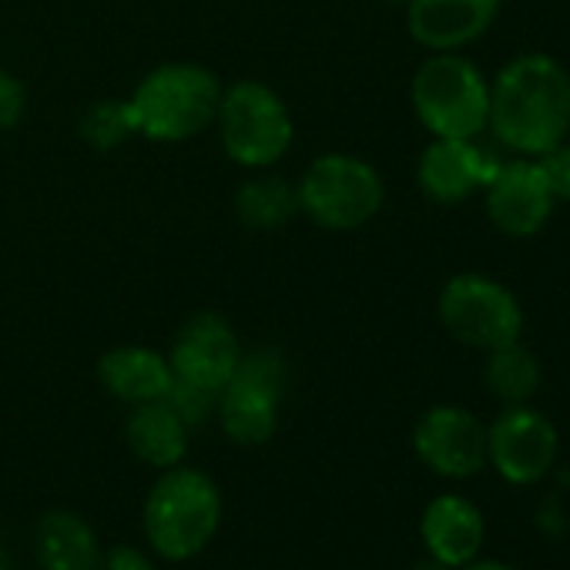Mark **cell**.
Listing matches in <instances>:
<instances>
[{"instance_id":"6da1fadb","label":"cell","mask_w":570,"mask_h":570,"mask_svg":"<svg viewBox=\"0 0 570 570\" xmlns=\"http://www.w3.org/2000/svg\"><path fill=\"white\" fill-rule=\"evenodd\" d=\"M493 138L523 155L540 158L570 135V75L550 55H517L490 81Z\"/></svg>"},{"instance_id":"7a4b0ae2","label":"cell","mask_w":570,"mask_h":570,"mask_svg":"<svg viewBox=\"0 0 570 570\" xmlns=\"http://www.w3.org/2000/svg\"><path fill=\"white\" fill-rule=\"evenodd\" d=\"M141 523L148 547L161 560L185 563L215 540L222 527V490L195 466L161 470L148 490Z\"/></svg>"},{"instance_id":"3957f363","label":"cell","mask_w":570,"mask_h":570,"mask_svg":"<svg viewBox=\"0 0 570 570\" xmlns=\"http://www.w3.org/2000/svg\"><path fill=\"white\" fill-rule=\"evenodd\" d=\"M413 111L433 138L473 141L487 131L490 81L456 51H433L413 75Z\"/></svg>"},{"instance_id":"277c9868","label":"cell","mask_w":570,"mask_h":570,"mask_svg":"<svg viewBox=\"0 0 570 570\" xmlns=\"http://www.w3.org/2000/svg\"><path fill=\"white\" fill-rule=\"evenodd\" d=\"M218 101L222 85L208 68L165 65L135 88L128 105L141 135L155 141H185L215 121Z\"/></svg>"},{"instance_id":"5b68a950","label":"cell","mask_w":570,"mask_h":570,"mask_svg":"<svg viewBox=\"0 0 570 570\" xmlns=\"http://www.w3.org/2000/svg\"><path fill=\"white\" fill-rule=\"evenodd\" d=\"M443 330L470 350L493 353L500 346L520 343L523 333V309L517 296L503 282L480 275V272H460L453 275L436 303Z\"/></svg>"},{"instance_id":"8992f818","label":"cell","mask_w":570,"mask_h":570,"mask_svg":"<svg viewBox=\"0 0 570 570\" xmlns=\"http://www.w3.org/2000/svg\"><path fill=\"white\" fill-rule=\"evenodd\" d=\"M215 121L228 158L245 168L275 165L293 145L289 108L272 88L258 81H238L222 91Z\"/></svg>"},{"instance_id":"52a82bcc","label":"cell","mask_w":570,"mask_h":570,"mask_svg":"<svg viewBox=\"0 0 570 570\" xmlns=\"http://www.w3.org/2000/svg\"><path fill=\"white\" fill-rule=\"evenodd\" d=\"M299 208L323 228L353 232L376 218L383 208L380 171L353 155L316 158L299 181Z\"/></svg>"},{"instance_id":"ba28073f","label":"cell","mask_w":570,"mask_h":570,"mask_svg":"<svg viewBox=\"0 0 570 570\" xmlns=\"http://www.w3.org/2000/svg\"><path fill=\"white\" fill-rule=\"evenodd\" d=\"M285 360L272 350L242 353L235 376L218 393L215 413L225 436L238 446H262L278 426V406L285 396Z\"/></svg>"},{"instance_id":"9c48e42d","label":"cell","mask_w":570,"mask_h":570,"mask_svg":"<svg viewBox=\"0 0 570 570\" xmlns=\"http://www.w3.org/2000/svg\"><path fill=\"white\" fill-rule=\"evenodd\" d=\"M557 446L560 440L553 423L527 403L507 406L487 426V463L517 487L543 480L553 470Z\"/></svg>"},{"instance_id":"30bf717a","label":"cell","mask_w":570,"mask_h":570,"mask_svg":"<svg viewBox=\"0 0 570 570\" xmlns=\"http://www.w3.org/2000/svg\"><path fill=\"white\" fill-rule=\"evenodd\" d=\"M413 450L433 473L466 480L487 463V426L463 406H433L413 430Z\"/></svg>"},{"instance_id":"8fae6325","label":"cell","mask_w":570,"mask_h":570,"mask_svg":"<svg viewBox=\"0 0 570 570\" xmlns=\"http://www.w3.org/2000/svg\"><path fill=\"white\" fill-rule=\"evenodd\" d=\"M238 360H242L238 336L232 333V326L225 320H218L212 313L188 320L181 326V333L175 336V346L168 353L175 380L191 383L198 390H208L215 396L235 376Z\"/></svg>"},{"instance_id":"7c38bea8","label":"cell","mask_w":570,"mask_h":570,"mask_svg":"<svg viewBox=\"0 0 570 570\" xmlns=\"http://www.w3.org/2000/svg\"><path fill=\"white\" fill-rule=\"evenodd\" d=\"M483 191H487L490 225L510 238L537 235L557 205L553 195L547 191V181H543L537 161H530V158L497 165V171L490 175Z\"/></svg>"},{"instance_id":"4fadbf2b","label":"cell","mask_w":570,"mask_h":570,"mask_svg":"<svg viewBox=\"0 0 570 570\" xmlns=\"http://www.w3.org/2000/svg\"><path fill=\"white\" fill-rule=\"evenodd\" d=\"M500 0H406V28L426 51H460L483 38Z\"/></svg>"},{"instance_id":"5bb4252c","label":"cell","mask_w":570,"mask_h":570,"mask_svg":"<svg viewBox=\"0 0 570 570\" xmlns=\"http://www.w3.org/2000/svg\"><path fill=\"white\" fill-rule=\"evenodd\" d=\"M493 171H497V165H490L487 155L473 141L433 138L426 145V151L420 155L416 178H420V188L426 198H433L440 205H456V202L470 198L476 188H483Z\"/></svg>"},{"instance_id":"9a60e30c","label":"cell","mask_w":570,"mask_h":570,"mask_svg":"<svg viewBox=\"0 0 570 570\" xmlns=\"http://www.w3.org/2000/svg\"><path fill=\"white\" fill-rule=\"evenodd\" d=\"M423 547L446 570H460L476 560L483 547V513L460 493H443L426 503L420 520Z\"/></svg>"},{"instance_id":"2e32d148","label":"cell","mask_w":570,"mask_h":570,"mask_svg":"<svg viewBox=\"0 0 570 570\" xmlns=\"http://www.w3.org/2000/svg\"><path fill=\"white\" fill-rule=\"evenodd\" d=\"M98 380L115 400L141 406V403L165 400L175 373H171L168 356H161L148 346H121V350H111L101 356Z\"/></svg>"},{"instance_id":"e0dca14e","label":"cell","mask_w":570,"mask_h":570,"mask_svg":"<svg viewBox=\"0 0 570 570\" xmlns=\"http://www.w3.org/2000/svg\"><path fill=\"white\" fill-rule=\"evenodd\" d=\"M35 557L41 570H98L101 543L85 517L48 510L35 527Z\"/></svg>"},{"instance_id":"ac0fdd59","label":"cell","mask_w":570,"mask_h":570,"mask_svg":"<svg viewBox=\"0 0 570 570\" xmlns=\"http://www.w3.org/2000/svg\"><path fill=\"white\" fill-rule=\"evenodd\" d=\"M125 433H128L131 453L141 463L155 470H171V466H181L191 430L165 400H155V403H141L131 410Z\"/></svg>"},{"instance_id":"d6986e66","label":"cell","mask_w":570,"mask_h":570,"mask_svg":"<svg viewBox=\"0 0 570 570\" xmlns=\"http://www.w3.org/2000/svg\"><path fill=\"white\" fill-rule=\"evenodd\" d=\"M483 383H487L490 396H497V400L507 403V406L530 403V396H533L537 386H540V363H537V356H533L527 346H520V343L500 346V350L487 353Z\"/></svg>"},{"instance_id":"ffe728a7","label":"cell","mask_w":570,"mask_h":570,"mask_svg":"<svg viewBox=\"0 0 570 570\" xmlns=\"http://www.w3.org/2000/svg\"><path fill=\"white\" fill-rule=\"evenodd\" d=\"M235 208H238V218L252 228H282L299 212V191L278 175L252 178L248 185L238 188Z\"/></svg>"},{"instance_id":"44dd1931","label":"cell","mask_w":570,"mask_h":570,"mask_svg":"<svg viewBox=\"0 0 570 570\" xmlns=\"http://www.w3.org/2000/svg\"><path fill=\"white\" fill-rule=\"evenodd\" d=\"M85 138L98 148H115L121 145L125 138H131L138 131L135 125V115H131V105L128 101H105V105H95L88 115H85V125H81Z\"/></svg>"},{"instance_id":"7402d4cb","label":"cell","mask_w":570,"mask_h":570,"mask_svg":"<svg viewBox=\"0 0 570 570\" xmlns=\"http://www.w3.org/2000/svg\"><path fill=\"white\" fill-rule=\"evenodd\" d=\"M165 403L185 420L188 430H195V426H202V423L215 413L218 396L208 393V390H198V386H191V383L171 380V390L165 393Z\"/></svg>"},{"instance_id":"603a6c76","label":"cell","mask_w":570,"mask_h":570,"mask_svg":"<svg viewBox=\"0 0 570 570\" xmlns=\"http://www.w3.org/2000/svg\"><path fill=\"white\" fill-rule=\"evenodd\" d=\"M537 168H540L553 202H570V141H560L557 148L543 151L537 158Z\"/></svg>"},{"instance_id":"cb8c5ba5","label":"cell","mask_w":570,"mask_h":570,"mask_svg":"<svg viewBox=\"0 0 570 570\" xmlns=\"http://www.w3.org/2000/svg\"><path fill=\"white\" fill-rule=\"evenodd\" d=\"M24 105H28L24 85L0 68V128H14L24 115Z\"/></svg>"},{"instance_id":"d4e9b609","label":"cell","mask_w":570,"mask_h":570,"mask_svg":"<svg viewBox=\"0 0 570 570\" xmlns=\"http://www.w3.org/2000/svg\"><path fill=\"white\" fill-rule=\"evenodd\" d=\"M98 570H155L151 557L131 543H118L111 550H101Z\"/></svg>"},{"instance_id":"484cf974","label":"cell","mask_w":570,"mask_h":570,"mask_svg":"<svg viewBox=\"0 0 570 570\" xmlns=\"http://www.w3.org/2000/svg\"><path fill=\"white\" fill-rule=\"evenodd\" d=\"M460 570H517V567L500 563V560H470V563H466V567H460Z\"/></svg>"},{"instance_id":"4316f807","label":"cell","mask_w":570,"mask_h":570,"mask_svg":"<svg viewBox=\"0 0 570 570\" xmlns=\"http://www.w3.org/2000/svg\"><path fill=\"white\" fill-rule=\"evenodd\" d=\"M0 570H8V550L0 547Z\"/></svg>"},{"instance_id":"83f0119b","label":"cell","mask_w":570,"mask_h":570,"mask_svg":"<svg viewBox=\"0 0 570 570\" xmlns=\"http://www.w3.org/2000/svg\"><path fill=\"white\" fill-rule=\"evenodd\" d=\"M386 4H406V0H386Z\"/></svg>"}]
</instances>
